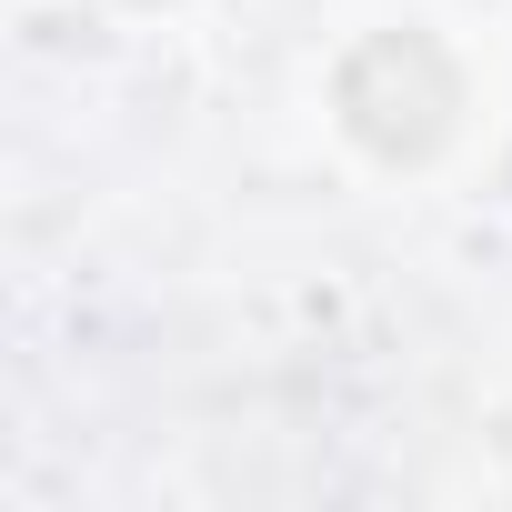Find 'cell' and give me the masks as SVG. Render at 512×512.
I'll return each mask as SVG.
<instances>
[{"instance_id": "cell-1", "label": "cell", "mask_w": 512, "mask_h": 512, "mask_svg": "<svg viewBox=\"0 0 512 512\" xmlns=\"http://www.w3.org/2000/svg\"><path fill=\"white\" fill-rule=\"evenodd\" d=\"M332 101H342V131H352L372 161H432V151L452 141L462 71H452V51H442L432 31H372V41L342 61Z\"/></svg>"}]
</instances>
